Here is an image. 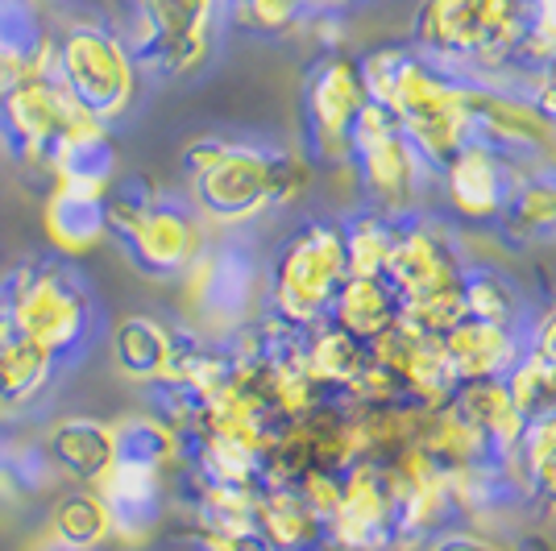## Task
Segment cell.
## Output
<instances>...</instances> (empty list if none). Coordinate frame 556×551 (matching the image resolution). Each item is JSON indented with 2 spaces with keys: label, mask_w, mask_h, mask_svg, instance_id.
<instances>
[{
  "label": "cell",
  "mask_w": 556,
  "mask_h": 551,
  "mask_svg": "<svg viewBox=\"0 0 556 551\" xmlns=\"http://www.w3.org/2000/svg\"><path fill=\"white\" fill-rule=\"evenodd\" d=\"M528 0H419L407 47L473 84L510 88Z\"/></svg>",
  "instance_id": "1"
},
{
  "label": "cell",
  "mask_w": 556,
  "mask_h": 551,
  "mask_svg": "<svg viewBox=\"0 0 556 551\" xmlns=\"http://www.w3.org/2000/svg\"><path fill=\"white\" fill-rule=\"evenodd\" d=\"M394 116L403 138L416 145V154L432 170H441L469 141V113H465V79L437 67L432 59L412 47L399 50L391 84L374 100Z\"/></svg>",
  "instance_id": "2"
},
{
  "label": "cell",
  "mask_w": 556,
  "mask_h": 551,
  "mask_svg": "<svg viewBox=\"0 0 556 551\" xmlns=\"http://www.w3.org/2000/svg\"><path fill=\"white\" fill-rule=\"evenodd\" d=\"M0 311L17 323L29 341L47 348L59 366L92 345V295L63 261H22V266L4 270Z\"/></svg>",
  "instance_id": "3"
},
{
  "label": "cell",
  "mask_w": 556,
  "mask_h": 551,
  "mask_svg": "<svg viewBox=\"0 0 556 551\" xmlns=\"http://www.w3.org/2000/svg\"><path fill=\"white\" fill-rule=\"evenodd\" d=\"M345 266V232L332 220H307L275 249L266 270V303L270 316L295 328L328 320V307L337 299Z\"/></svg>",
  "instance_id": "4"
},
{
  "label": "cell",
  "mask_w": 556,
  "mask_h": 551,
  "mask_svg": "<svg viewBox=\"0 0 556 551\" xmlns=\"http://www.w3.org/2000/svg\"><path fill=\"white\" fill-rule=\"evenodd\" d=\"M54 47H59V79L79 108H88L104 125H113L134 108L141 67L125 34H116L104 22H71L63 34H54Z\"/></svg>",
  "instance_id": "5"
},
{
  "label": "cell",
  "mask_w": 556,
  "mask_h": 551,
  "mask_svg": "<svg viewBox=\"0 0 556 551\" xmlns=\"http://www.w3.org/2000/svg\"><path fill=\"white\" fill-rule=\"evenodd\" d=\"M349 170L366 191L374 212L382 216H412L424 191V175H437L428 162L416 154V145L403 138L394 116L382 104H366L353 120L349 133Z\"/></svg>",
  "instance_id": "6"
},
{
  "label": "cell",
  "mask_w": 556,
  "mask_h": 551,
  "mask_svg": "<svg viewBox=\"0 0 556 551\" xmlns=\"http://www.w3.org/2000/svg\"><path fill=\"white\" fill-rule=\"evenodd\" d=\"M129 34L138 67L154 75H191L208 63L216 47V25L225 17L220 0H129Z\"/></svg>",
  "instance_id": "7"
},
{
  "label": "cell",
  "mask_w": 556,
  "mask_h": 551,
  "mask_svg": "<svg viewBox=\"0 0 556 551\" xmlns=\"http://www.w3.org/2000/svg\"><path fill=\"white\" fill-rule=\"evenodd\" d=\"M184 286L191 316L216 336H232L237 328L257 320V303L266 299V270L241 241H220L204 245V253L187 266Z\"/></svg>",
  "instance_id": "8"
},
{
  "label": "cell",
  "mask_w": 556,
  "mask_h": 551,
  "mask_svg": "<svg viewBox=\"0 0 556 551\" xmlns=\"http://www.w3.org/2000/svg\"><path fill=\"white\" fill-rule=\"evenodd\" d=\"M195 216L216 229H241L257 216H266L275 200V150L225 141L220 154L187 179Z\"/></svg>",
  "instance_id": "9"
},
{
  "label": "cell",
  "mask_w": 556,
  "mask_h": 551,
  "mask_svg": "<svg viewBox=\"0 0 556 551\" xmlns=\"http://www.w3.org/2000/svg\"><path fill=\"white\" fill-rule=\"evenodd\" d=\"M109 236H116L141 270L154 278H184L187 266L208 245V232L195 207L159 200V195L138 212L109 220Z\"/></svg>",
  "instance_id": "10"
},
{
  "label": "cell",
  "mask_w": 556,
  "mask_h": 551,
  "mask_svg": "<svg viewBox=\"0 0 556 551\" xmlns=\"http://www.w3.org/2000/svg\"><path fill=\"white\" fill-rule=\"evenodd\" d=\"M337 551H394L399 543V482L378 460H353L341 473V502L328 518Z\"/></svg>",
  "instance_id": "11"
},
{
  "label": "cell",
  "mask_w": 556,
  "mask_h": 551,
  "mask_svg": "<svg viewBox=\"0 0 556 551\" xmlns=\"http://www.w3.org/2000/svg\"><path fill=\"white\" fill-rule=\"evenodd\" d=\"M370 104L362 67L345 50L325 54L312 75H307V92H303V113H307V141H312V158L349 166V133L362 108Z\"/></svg>",
  "instance_id": "12"
},
{
  "label": "cell",
  "mask_w": 556,
  "mask_h": 551,
  "mask_svg": "<svg viewBox=\"0 0 556 551\" xmlns=\"http://www.w3.org/2000/svg\"><path fill=\"white\" fill-rule=\"evenodd\" d=\"M88 108L75 104L59 75H25L0 95V141L25 162H47L50 145Z\"/></svg>",
  "instance_id": "13"
},
{
  "label": "cell",
  "mask_w": 556,
  "mask_h": 551,
  "mask_svg": "<svg viewBox=\"0 0 556 551\" xmlns=\"http://www.w3.org/2000/svg\"><path fill=\"white\" fill-rule=\"evenodd\" d=\"M465 113H469V141H482L519 166L535 154H544L548 141L556 138L523 88L465 79Z\"/></svg>",
  "instance_id": "14"
},
{
  "label": "cell",
  "mask_w": 556,
  "mask_h": 551,
  "mask_svg": "<svg viewBox=\"0 0 556 551\" xmlns=\"http://www.w3.org/2000/svg\"><path fill=\"white\" fill-rule=\"evenodd\" d=\"M462 257L457 245L444 225L428 220V216H399L391 232V253H387V270L382 278L391 282V291L399 295V303L432 295L441 286L462 282Z\"/></svg>",
  "instance_id": "15"
},
{
  "label": "cell",
  "mask_w": 556,
  "mask_h": 551,
  "mask_svg": "<svg viewBox=\"0 0 556 551\" xmlns=\"http://www.w3.org/2000/svg\"><path fill=\"white\" fill-rule=\"evenodd\" d=\"M448 207L462 220H503L507 204L523 183V166L503 158L482 141H465L453 158L437 170Z\"/></svg>",
  "instance_id": "16"
},
{
  "label": "cell",
  "mask_w": 556,
  "mask_h": 551,
  "mask_svg": "<svg viewBox=\"0 0 556 551\" xmlns=\"http://www.w3.org/2000/svg\"><path fill=\"white\" fill-rule=\"evenodd\" d=\"M92 489L109 505L113 518V543L138 548L166 518V473L138 460H113L104 477H96Z\"/></svg>",
  "instance_id": "17"
},
{
  "label": "cell",
  "mask_w": 556,
  "mask_h": 551,
  "mask_svg": "<svg viewBox=\"0 0 556 551\" xmlns=\"http://www.w3.org/2000/svg\"><path fill=\"white\" fill-rule=\"evenodd\" d=\"M374 361L391 373L399 382V390L407 402H419V407H441L453 398L457 390V373L444 361L441 341L432 336H419L412 328L394 323L391 332H382L370 345Z\"/></svg>",
  "instance_id": "18"
},
{
  "label": "cell",
  "mask_w": 556,
  "mask_h": 551,
  "mask_svg": "<svg viewBox=\"0 0 556 551\" xmlns=\"http://www.w3.org/2000/svg\"><path fill=\"white\" fill-rule=\"evenodd\" d=\"M42 166H50V175H54L59 187L109 195V187L116 183V150L109 125L96 120L92 113H84L63 138L50 145Z\"/></svg>",
  "instance_id": "19"
},
{
  "label": "cell",
  "mask_w": 556,
  "mask_h": 551,
  "mask_svg": "<svg viewBox=\"0 0 556 551\" xmlns=\"http://www.w3.org/2000/svg\"><path fill=\"white\" fill-rule=\"evenodd\" d=\"M441 348L457 382L507 377L510 366L523 357V328H498V323L465 316L457 328H448L441 336Z\"/></svg>",
  "instance_id": "20"
},
{
  "label": "cell",
  "mask_w": 556,
  "mask_h": 551,
  "mask_svg": "<svg viewBox=\"0 0 556 551\" xmlns=\"http://www.w3.org/2000/svg\"><path fill=\"white\" fill-rule=\"evenodd\" d=\"M254 523L270 551H325L328 543V523L291 482L257 485Z\"/></svg>",
  "instance_id": "21"
},
{
  "label": "cell",
  "mask_w": 556,
  "mask_h": 551,
  "mask_svg": "<svg viewBox=\"0 0 556 551\" xmlns=\"http://www.w3.org/2000/svg\"><path fill=\"white\" fill-rule=\"evenodd\" d=\"M42 448H47L50 464L59 469V477L75 485H92L116 460L113 423L92 419V414H67L47 432Z\"/></svg>",
  "instance_id": "22"
},
{
  "label": "cell",
  "mask_w": 556,
  "mask_h": 551,
  "mask_svg": "<svg viewBox=\"0 0 556 551\" xmlns=\"http://www.w3.org/2000/svg\"><path fill=\"white\" fill-rule=\"evenodd\" d=\"M59 373V361L0 311V411L38 402Z\"/></svg>",
  "instance_id": "23"
},
{
  "label": "cell",
  "mask_w": 556,
  "mask_h": 551,
  "mask_svg": "<svg viewBox=\"0 0 556 551\" xmlns=\"http://www.w3.org/2000/svg\"><path fill=\"white\" fill-rule=\"evenodd\" d=\"M42 229H47V241L63 253V257H84V253H92L96 245L109 236V207H104V195L54 183L47 207H42Z\"/></svg>",
  "instance_id": "24"
},
{
  "label": "cell",
  "mask_w": 556,
  "mask_h": 551,
  "mask_svg": "<svg viewBox=\"0 0 556 551\" xmlns=\"http://www.w3.org/2000/svg\"><path fill=\"white\" fill-rule=\"evenodd\" d=\"M179 345V328L154 320V316H125L109 336V353H113V366L129 377V382H163L170 357Z\"/></svg>",
  "instance_id": "25"
},
{
  "label": "cell",
  "mask_w": 556,
  "mask_h": 551,
  "mask_svg": "<svg viewBox=\"0 0 556 551\" xmlns=\"http://www.w3.org/2000/svg\"><path fill=\"white\" fill-rule=\"evenodd\" d=\"M448 407L462 414L465 423H473L498 457L510 452V448L519 444V436H523V427H528V419L519 414V407H515V398H510L503 377L457 382V390H453V398H448Z\"/></svg>",
  "instance_id": "26"
},
{
  "label": "cell",
  "mask_w": 556,
  "mask_h": 551,
  "mask_svg": "<svg viewBox=\"0 0 556 551\" xmlns=\"http://www.w3.org/2000/svg\"><path fill=\"white\" fill-rule=\"evenodd\" d=\"M328 320L337 328H345L349 336L374 345L382 332H391L399 323V295L391 291L387 278H366L349 274L337 291V299L328 307Z\"/></svg>",
  "instance_id": "27"
},
{
  "label": "cell",
  "mask_w": 556,
  "mask_h": 551,
  "mask_svg": "<svg viewBox=\"0 0 556 551\" xmlns=\"http://www.w3.org/2000/svg\"><path fill=\"white\" fill-rule=\"evenodd\" d=\"M370 361V345L349 336L345 328H337L332 320H320L307 328L303 336V369L325 386L328 394L337 390L341 398L349 394V386L357 382V373Z\"/></svg>",
  "instance_id": "28"
},
{
  "label": "cell",
  "mask_w": 556,
  "mask_h": 551,
  "mask_svg": "<svg viewBox=\"0 0 556 551\" xmlns=\"http://www.w3.org/2000/svg\"><path fill=\"white\" fill-rule=\"evenodd\" d=\"M47 535L54 551H100L113 543V518L92 485L59 494L47 514Z\"/></svg>",
  "instance_id": "29"
},
{
  "label": "cell",
  "mask_w": 556,
  "mask_h": 551,
  "mask_svg": "<svg viewBox=\"0 0 556 551\" xmlns=\"http://www.w3.org/2000/svg\"><path fill=\"white\" fill-rule=\"evenodd\" d=\"M254 485H229V482H204L195 485V502H191V518L200 530V543L212 539H237V535H254Z\"/></svg>",
  "instance_id": "30"
},
{
  "label": "cell",
  "mask_w": 556,
  "mask_h": 551,
  "mask_svg": "<svg viewBox=\"0 0 556 551\" xmlns=\"http://www.w3.org/2000/svg\"><path fill=\"white\" fill-rule=\"evenodd\" d=\"M116 460H138L170 473L184 460V432L166 423L163 414H121L113 423Z\"/></svg>",
  "instance_id": "31"
},
{
  "label": "cell",
  "mask_w": 556,
  "mask_h": 551,
  "mask_svg": "<svg viewBox=\"0 0 556 551\" xmlns=\"http://www.w3.org/2000/svg\"><path fill=\"white\" fill-rule=\"evenodd\" d=\"M462 295H465V316H473V320L498 323V328H523L528 323L519 286L507 274L490 270V266H465Z\"/></svg>",
  "instance_id": "32"
},
{
  "label": "cell",
  "mask_w": 556,
  "mask_h": 551,
  "mask_svg": "<svg viewBox=\"0 0 556 551\" xmlns=\"http://www.w3.org/2000/svg\"><path fill=\"white\" fill-rule=\"evenodd\" d=\"M341 232H345L349 274L382 278V270H387V253H391L394 216H382V212L366 207V212H357L353 220H345Z\"/></svg>",
  "instance_id": "33"
},
{
  "label": "cell",
  "mask_w": 556,
  "mask_h": 551,
  "mask_svg": "<svg viewBox=\"0 0 556 551\" xmlns=\"http://www.w3.org/2000/svg\"><path fill=\"white\" fill-rule=\"evenodd\" d=\"M510 452L519 457L523 473H528L532 498H540L548 510H556V414L532 419Z\"/></svg>",
  "instance_id": "34"
},
{
  "label": "cell",
  "mask_w": 556,
  "mask_h": 551,
  "mask_svg": "<svg viewBox=\"0 0 556 551\" xmlns=\"http://www.w3.org/2000/svg\"><path fill=\"white\" fill-rule=\"evenodd\" d=\"M510 236H548L556 232V175H523V183L498 220Z\"/></svg>",
  "instance_id": "35"
},
{
  "label": "cell",
  "mask_w": 556,
  "mask_h": 551,
  "mask_svg": "<svg viewBox=\"0 0 556 551\" xmlns=\"http://www.w3.org/2000/svg\"><path fill=\"white\" fill-rule=\"evenodd\" d=\"M556 59V0H528V29L515 47V63H510V88L532 84V75L544 63Z\"/></svg>",
  "instance_id": "36"
},
{
  "label": "cell",
  "mask_w": 556,
  "mask_h": 551,
  "mask_svg": "<svg viewBox=\"0 0 556 551\" xmlns=\"http://www.w3.org/2000/svg\"><path fill=\"white\" fill-rule=\"evenodd\" d=\"M462 320H465L462 282L441 286V291H432V295H419V299L399 303V323L419 332V336H432V341H441L444 332L457 328Z\"/></svg>",
  "instance_id": "37"
},
{
  "label": "cell",
  "mask_w": 556,
  "mask_h": 551,
  "mask_svg": "<svg viewBox=\"0 0 556 551\" xmlns=\"http://www.w3.org/2000/svg\"><path fill=\"white\" fill-rule=\"evenodd\" d=\"M225 17L245 34H262V38H278L300 29V22L307 17L303 0H229Z\"/></svg>",
  "instance_id": "38"
},
{
  "label": "cell",
  "mask_w": 556,
  "mask_h": 551,
  "mask_svg": "<svg viewBox=\"0 0 556 551\" xmlns=\"http://www.w3.org/2000/svg\"><path fill=\"white\" fill-rule=\"evenodd\" d=\"M523 353L553 377L556 386V299H548L540 311L528 316V323H523Z\"/></svg>",
  "instance_id": "39"
},
{
  "label": "cell",
  "mask_w": 556,
  "mask_h": 551,
  "mask_svg": "<svg viewBox=\"0 0 556 551\" xmlns=\"http://www.w3.org/2000/svg\"><path fill=\"white\" fill-rule=\"evenodd\" d=\"M416 551H515V548L494 543V539L473 535V530H437V535H428Z\"/></svg>",
  "instance_id": "40"
},
{
  "label": "cell",
  "mask_w": 556,
  "mask_h": 551,
  "mask_svg": "<svg viewBox=\"0 0 556 551\" xmlns=\"http://www.w3.org/2000/svg\"><path fill=\"white\" fill-rule=\"evenodd\" d=\"M528 95L535 100V108L544 113L548 120V129L556 133V59L553 63H544V67L532 75V84H528Z\"/></svg>",
  "instance_id": "41"
},
{
  "label": "cell",
  "mask_w": 556,
  "mask_h": 551,
  "mask_svg": "<svg viewBox=\"0 0 556 551\" xmlns=\"http://www.w3.org/2000/svg\"><path fill=\"white\" fill-rule=\"evenodd\" d=\"M204 551H270L262 535H237V539H212V543H200Z\"/></svg>",
  "instance_id": "42"
},
{
  "label": "cell",
  "mask_w": 556,
  "mask_h": 551,
  "mask_svg": "<svg viewBox=\"0 0 556 551\" xmlns=\"http://www.w3.org/2000/svg\"><path fill=\"white\" fill-rule=\"evenodd\" d=\"M353 0H303L307 13H345Z\"/></svg>",
  "instance_id": "43"
},
{
  "label": "cell",
  "mask_w": 556,
  "mask_h": 551,
  "mask_svg": "<svg viewBox=\"0 0 556 551\" xmlns=\"http://www.w3.org/2000/svg\"><path fill=\"white\" fill-rule=\"evenodd\" d=\"M25 4H34V9H38V4H47V0H25Z\"/></svg>",
  "instance_id": "44"
},
{
  "label": "cell",
  "mask_w": 556,
  "mask_h": 551,
  "mask_svg": "<svg viewBox=\"0 0 556 551\" xmlns=\"http://www.w3.org/2000/svg\"><path fill=\"white\" fill-rule=\"evenodd\" d=\"M0 282H4V270H0Z\"/></svg>",
  "instance_id": "45"
},
{
  "label": "cell",
  "mask_w": 556,
  "mask_h": 551,
  "mask_svg": "<svg viewBox=\"0 0 556 551\" xmlns=\"http://www.w3.org/2000/svg\"><path fill=\"white\" fill-rule=\"evenodd\" d=\"M220 4H229V0H220Z\"/></svg>",
  "instance_id": "46"
}]
</instances>
